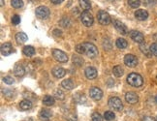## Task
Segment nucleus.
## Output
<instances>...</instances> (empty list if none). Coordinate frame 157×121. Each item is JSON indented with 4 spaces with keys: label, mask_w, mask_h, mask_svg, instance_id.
Masks as SVG:
<instances>
[{
    "label": "nucleus",
    "mask_w": 157,
    "mask_h": 121,
    "mask_svg": "<svg viewBox=\"0 0 157 121\" xmlns=\"http://www.w3.org/2000/svg\"><path fill=\"white\" fill-rule=\"evenodd\" d=\"M54 97L56 99H58V100H63V99L65 98V95H64L62 90L57 89V90H55L54 91Z\"/></svg>",
    "instance_id": "obj_31"
},
{
    "label": "nucleus",
    "mask_w": 157,
    "mask_h": 121,
    "mask_svg": "<svg viewBox=\"0 0 157 121\" xmlns=\"http://www.w3.org/2000/svg\"><path fill=\"white\" fill-rule=\"evenodd\" d=\"M81 20L84 25H85L86 27H89L93 24L94 23V19L93 16L90 14V12L88 11H84L81 15Z\"/></svg>",
    "instance_id": "obj_3"
},
{
    "label": "nucleus",
    "mask_w": 157,
    "mask_h": 121,
    "mask_svg": "<svg viewBox=\"0 0 157 121\" xmlns=\"http://www.w3.org/2000/svg\"><path fill=\"white\" fill-rule=\"evenodd\" d=\"M109 107L115 110L120 111V110H122V109H123V104H122V102L119 98L112 97V98L109 99Z\"/></svg>",
    "instance_id": "obj_4"
},
{
    "label": "nucleus",
    "mask_w": 157,
    "mask_h": 121,
    "mask_svg": "<svg viewBox=\"0 0 157 121\" xmlns=\"http://www.w3.org/2000/svg\"><path fill=\"white\" fill-rule=\"evenodd\" d=\"M65 74H66V71L61 67H55V68L52 69V75H54L55 77H57V79L63 77L65 76Z\"/></svg>",
    "instance_id": "obj_16"
},
{
    "label": "nucleus",
    "mask_w": 157,
    "mask_h": 121,
    "mask_svg": "<svg viewBox=\"0 0 157 121\" xmlns=\"http://www.w3.org/2000/svg\"><path fill=\"white\" fill-rule=\"evenodd\" d=\"M51 1L54 3V4H59V3L62 2V1H64V0H51Z\"/></svg>",
    "instance_id": "obj_42"
},
{
    "label": "nucleus",
    "mask_w": 157,
    "mask_h": 121,
    "mask_svg": "<svg viewBox=\"0 0 157 121\" xmlns=\"http://www.w3.org/2000/svg\"><path fill=\"white\" fill-rule=\"evenodd\" d=\"M14 73L17 77H23L24 76L25 74V69L23 65H20V64H17L15 67V70H14Z\"/></svg>",
    "instance_id": "obj_19"
},
{
    "label": "nucleus",
    "mask_w": 157,
    "mask_h": 121,
    "mask_svg": "<svg viewBox=\"0 0 157 121\" xmlns=\"http://www.w3.org/2000/svg\"><path fill=\"white\" fill-rule=\"evenodd\" d=\"M143 121H154V120L151 117H149V116H146V117H143Z\"/></svg>",
    "instance_id": "obj_41"
},
{
    "label": "nucleus",
    "mask_w": 157,
    "mask_h": 121,
    "mask_svg": "<svg viewBox=\"0 0 157 121\" xmlns=\"http://www.w3.org/2000/svg\"><path fill=\"white\" fill-rule=\"evenodd\" d=\"M113 25H115V29L119 31V33H121L122 35H125V34H127V27L125 26V25L121 23L119 20H115L113 21Z\"/></svg>",
    "instance_id": "obj_13"
},
{
    "label": "nucleus",
    "mask_w": 157,
    "mask_h": 121,
    "mask_svg": "<svg viewBox=\"0 0 157 121\" xmlns=\"http://www.w3.org/2000/svg\"><path fill=\"white\" fill-rule=\"evenodd\" d=\"M20 23V16H17V15L13 16V18H12V23L14 24V25H17Z\"/></svg>",
    "instance_id": "obj_36"
},
{
    "label": "nucleus",
    "mask_w": 157,
    "mask_h": 121,
    "mask_svg": "<svg viewBox=\"0 0 157 121\" xmlns=\"http://www.w3.org/2000/svg\"><path fill=\"white\" fill-rule=\"evenodd\" d=\"M43 103H44V105H46L48 107L52 106L54 104V98L52 96H50V95H47V96L44 97Z\"/></svg>",
    "instance_id": "obj_25"
},
{
    "label": "nucleus",
    "mask_w": 157,
    "mask_h": 121,
    "mask_svg": "<svg viewBox=\"0 0 157 121\" xmlns=\"http://www.w3.org/2000/svg\"><path fill=\"white\" fill-rule=\"evenodd\" d=\"M135 17L139 20H146L148 18V13L146 10L140 9L135 12Z\"/></svg>",
    "instance_id": "obj_15"
},
{
    "label": "nucleus",
    "mask_w": 157,
    "mask_h": 121,
    "mask_svg": "<svg viewBox=\"0 0 157 121\" xmlns=\"http://www.w3.org/2000/svg\"><path fill=\"white\" fill-rule=\"evenodd\" d=\"M130 37L134 42L139 43V44L145 43V37H143V35L141 32L136 31V30H133V31L130 32Z\"/></svg>",
    "instance_id": "obj_10"
},
{
    "label": "nucleus",
    "mask_w": 157,
    "mask_h": 121,
    "mask_svg": "<svg viewBox=\"0 0 157 121\" xmlns=\"http://www.w3.org/2000/svg\"><path fill=\"white\" fill-rule=\"evenodd\" d=\"M52 56H54V58L56 61H58L60 63H66L68 61L67 54L60 50H56V49L52 50Z\"/></svg>",
    "instance_id": "obj_5"
},
{
    "label": "nucleus",
    "mask_w": 157,
    "mask_h": 121,
    "mask_svg": "<svg viewBox=\"0 0 157 121\" xmlns=\"http://www.w3.org/2000/svg\"><path fill=\"white\" fill-rule=\"evenodd\" d=\"M156 121H157V117H156Z\"/></svg>",
    "instance_id": "obj_45"
},
{
    "label": "nucleus",
    "mask_w": 157,
    "mask_h": 121,
    "mask_svg": "<svg viewBox=\"0 0 157 121\" xmlns=\"http://www.w3.org/2000/svg\"><path fill=\"white\" fill-rule=\"evenodd\" d=\"M149 50H150L152 54L157 56V43H153V44H151L150 47H149Z\"/></svg>",
    "instance_id": "obj_35"
},
{
    "label": "nucleus",
    "mask_w": 157,
    "mask_h": 121,
    "mask_svg": "<svg viewBox=\"0 0 157 121\" xmlns=\"http://www.w3.org/2000/svg\"><path fill=\"white\" fill-rule=\"evenodd\" d=\"M78 3H80V6L85 11H88L90 8H91L90 0H78Z\"/></svg>",
    "instance_id": "obj_24"
},
{
    "label": "nucleus",
    "mask_w": 157,
    "mask_h": 121,
    "mask_svg": "<svg viewBox=\"0 0 157 121\" xmlns=\"http://www.w3.org/2000/svg\"><path fill=\"white\" fill-rule=\"evenodd\" d=\"M84 47H85V53L90 58H94L98 55V50L93 44L91 43H84Z\"/></svg>",
    "instance_id": "obj_2"
},
{
    "label": "nucleus",
    "mask_w": 157,
    "mask_h": 121,
    "mask_svg": "<svg viewBox=\"0 0 157 121\" xmlns=\"http://www.w3.org/2000/svg\"><path fill=\"white\" fill-rule=\"evenodd\" d=\"M11 4L14 8L19 9V8H21L23 6V0H11Z\"/></svg>",
    "instance_id": "obj_29"
},
{
    "label": "nucleus",
    "mask_w": 157,
    "mask_h": 121,
    "mask_svg": "<svg viewBox=\"0 0 157 121\" xmlns=\"http://www.w3.org/2000/svg\"><path fill=\"white\" fill-rule=\"evenodd\" d=\"M155 101H156V103H157V95H156V97H155Z\"/></svg>",
    "instance_id": "obj_44"
},
{
    "label": "nucleus",
    "mask_w": 157,
    "mask_h": 121,
    "mask_svg": "<svg viewBox=\"0 0 157 121\" xmlns=\"http://www.w3.org/2000/svg\"><path fill=\"white\" fill-rule=\"evenodd\" d=\"M127 83L133 87H141L143 83V80L141 75L137 73H131L127 77Z\"/></svg>",
    "instance_id": "obj_1"
},
{
    "label": "nucleus",
    "mask_w": 157,
    "mask_h": 121,
    "mask_svg": "<svg viewBox=\"0 0 157 121\" xmlns=\"http://www.w3.org/2000/svg\"><path fill=\"white\" fill-rule=\"evenodd\" d=\"M125 100L128 104L134 105V104H137L139 102V97L135 92H128L125 94Z\"/></svg>",
    "instance_id": "obj_11"
},
{
    "label": "nucleus",
    "mask_w": 157,
    "mask_h": 121,
    "mask_svg": "<svg viewBox=\"0 0 157 121\" xmlns=\"http://www.w3.org/2000/svg\"><path fill=\"white\" fill-rule=\"evenodd\" d=\"M128 4L131 8H138L141 5V0H128Z\"/></svg>",
    "instance_id": "obj_32"
},
{
    "label": "nucleus",
    "mask_w": 157,
    "mask_h": 121,
    "mask_svg": "<svg viewBox=\"0 0 157 121\" xmlns=\"http://www.w3.org/2000/svg\"><path fill=\"white\" fill-rule=\"evenodd\" d=\"M157 3V0H143V4L146 6H152Z\"/></svg>",
    "instance_id": "obj_39"
},
{
    "label": "nucleus",
    "mask_w": 157,
    "mask_h": 121,
    "mask_svg": "<svg viewBox=\"0 0 157 121\" xmlns=\"http://www.w3.org/2000/svg\"><path fill=\"white\" fill-rule=\"evenodd\" d=\"M20 107L23 110H28L32 107V103L29 100H23L20 103Z\"/></svg>",
    "instance_id": "obj_21"
},
{
    "label": "nucleus",
    "mask_w": 157,
    "mask_h": 121,
    "mask_svg": "<svg viewBox=\"0 0 157 121\" xmlns=\"http://www.w3.org/2000/svg\"><path fill=\"white\" fill-rule=\"evenodd\" d=\"M54 34L55 36H61V35H62V33H61V31H60V30H58V29H54Z\"/></svg>",
    "instance_id": "obj_40"
},
{
    "label": "nucleus",
    "mask_w": 157,
    "mask_h": 121,
    "mask_svg": "<svg viewBox=\"0 0 157 121\" xmlns=\"http://www.w3.org/2000/svg\"><path fill=\"white\" fill-rule=\"evenodd\" d=\"M112 73L116 77H119L123 75V69H122L120 66H115L112 69Z\"/></svg>",
    "instance_id": "obj_28"
},
{
    "label": "nucleus",
    "mask_w": 157,
    "mask_h": 121,
    "mask_svg": "<svg viewBox=\"0 0 157 121\" xmlns=\"http://www.w3.org/2000/svg\"><path fill=\"white\" fill-rule=\"evenodd\" d=\"M85 77L88 80H94L97 77V70L94 67H87L85 69Z\"/></svg>",
    "instance_id": "obj_14"
},
{
    "label": "nucleus",
    "mask_w": 157,
    "mask_h": 121,
    "mask_svg": "<svg viewBox=\"0 0 157 121\" xmlns=\"http://www.w3.org/2000/svg\"><path fill=\"white\" fill-rule=\"evenodd\" d=\"M124 63L126 66L133 68L135 66H137L138 59L136 56L133 54H127V55H125V57H124Z\"/></svg>",
    "instance_id": "obj_8"
},
{
    "label": "nucleus",
    "mask_w": 157,
    "mask_h": 121,
    "mask_svg": "<svg viewBox=\"0 0 157 121\" xmlns=\"http://www.w3.org/2000/svg\"><path fill=\"white\" fill-rule=\"evenodd\" d=\"M61 86L64 88V89H66V90H71L74 88V83L71 80H64L62 83H61Z\"/></svg>",
    "instance_id": "obj_23"
},
{
    "label": "nucleus",
    "mask_w": 157,
    "mask_h": 121,
    "mask_svg": "<svg viewBox=\"0 0 157 121\" xmlns=\"http://www.w3.org/2000/svg\"><path fill=\"white\" fill-rule=\"evenodd\" d=\"M36 16L41 20L48 19L50 16V9L46 6H39L36 9Z\"/></svg>",
    "instance_id": "obj_7"
},
{
    "label": "nucleus",
    "mask_w": 157,
    "mask_h": 121,
    "mask_svg": "<svg viewBox=\"0 0 157 121\" xmlns=\"http://www.w3.org/2000/svg\"><path fill=\"white\" fill-rule=\"evenodd\" d=\"M72 60H73L74 65H76L78 67H81V66H82V64H84V59L78 55H73Z\"/></svg>",
    "instance_id": "obj_26"
},
{
    "label": "nucleus",
    "mask_w": 157,
    "mask_h": 121,
    "mask_svg": "<svg viewBox=\"0 0 157 121\" xmlns=\"http://www.w3.org/2000/svg\"><path fill=\"white\" fill-rule=\"evenodd\" d=\"M16 40H17V44H23V43H25L28 40V37L25 33L19 32V33H17V35H16Z\"/></svg>",
    "instance_id": "obj_18"
},
{
    "label": "nucleus",
    "mask_w": 157,
    "mask_h": 121,
    "mask_svg": "<svg viewBox=\"0 0 157 121\" xmlns=\"http://www.w3.org/2000/svg\"><path fill=\"white\" fill-rule=\"evenodd\" d=\"M115 45H116L117 47H119V49L124 50V49H126V47H127L128 43H127V41L125 40V39H123V38H119V39L116 40V42H115Z\"/></svg>",
    "instance_id": "obj_20"
},
{
    "label": "nucleus",
    "mask_w": 157,
    "mask_h": 121,
    "mask_svg": "<svg viewBox=\"0 0 157 121\" xmlns=\"http://www.w3.org/2000/svg\"><path fill=\"white\" fill-rule=\"evenodd\" d=\"M91 118H92V121H103V117L98 112H94L92 116H91Z\"/></svg>",
    "instance_id": "obj_34"
},
{
    "label": "nucleus",
    "mask_w": 157,
    "mask_h": 121,
    "mask_svg": "<svg viewBox=\"0 0 157 121\" xmlns=\"http://www.w3.org/2000/svg\"><path fill=\"white\" fill-rule=\"evenodd\" d=\"M3 81L5 83H7V84H13V83H15V80H13V77H9V76L3 77Z\"/></svg>",
    "instance_id": "obj_37"
},
{
    "label": "nucleus",
    "mask_w": 157,
    "mask_h": 121,
    "mask_svg": "<svg viewBox=\"0 0 157 121\" xmlns=\"http://www.w3.org/2000/svg\"><path fill=\"white\" fill-rule=\"evenodd\" d=\"M103 47L104 49L106 50H110L112 49V45H111V42L109 41V39H105L104 42H103Z\"/></svg>",
    "instance_id": "obj_33"
},
{
    "label": "nucleus",
    "mask_w": 157,
    "mask_h": 121,
    "mask_svg": "<svg viewBox=\"0 0 157 121\" xmlns=\"http://www.w3.org/2000/svg\"><path fill=\"white\" fill-rule=\"evenodd\" d=\"M89 95L93 100L99 101L103 97V91L98 87H92L89 90Z\"/></svg>",
    "instance_id": "obj_9"
},
{
    "label": "nucleus",
    "mask_w": 157,
    "mask_h": 121,
    "mask_svg": "<svg viewBox=\"0 0 157 121\" xmlns=\"http://www.w3.org/2000/svg\"><path fill=\"white\" fill-rule=\"evenodd\" d=\"M23 54L28 56V57H31L32 55L35 54V50L32 46H25L23 47Z\"/></svg>",
    "instance_id": "obj_22"
},
{
    "label": "nucleus",
    "mask_w": 157,
    "mask_h": 121,
    "mask_svg": "<svg viewBox=\"0 0 157 121\" xmlns=\"http://www.w3.org/2000/svg\"><path fill=\"white\" fill-rule=\"evenodd\" d=\"M115 113H113V112L111 111V110L106 111V112H105V113H104V118L106 119V120H108V121L113 120V119H115Z\"/></svg>",
    "instance_id": "obj_30"
},
{
    "label": "nucleus",
    "mask_w": 157,
    "mask_h": 121,
    "mask_svg": "<svg viewBox=\"0 0 157 121\" xmlns=\"http://www.w3.org/2000/svg\"><path fill=\"white\" fill-rule=\"evenodd\" d=\"M0 50H1L2 55L8 56L13 53V47H12V45L10 44V43H5V44H2Z\"/></svg>",
    "instance_id": "obj_12"
},
{
    "label": "nucleus",
    "mask_w": 157,
    "mask_h": 121,
    "mask_svg": "<svg viewBox=\"0 0 157 121\" xmlns=\"http://www.w3.org/2000/svg\"><path fill=\"white\" fill-rule=\"evenodd\" d=\"M97 19H98V23L102 25H108L111 23L110 15L105 11H99L98 15H97Z\"/></svg>",
    "instance_id": "obj_6"
},
{
    "label": "nucleus",
    "mask_w": 157,
    "mask_h": 121,
    "mask_svg": "<svg viewBox=\"0 0 157 121\" xmlns=\"http://www.w3.org/2000/svg\"><path fill=\"white\" fill-rule=\"evenodd\" d=\"M140 50H141L142 53H143V54H145L146 56H147V57H150L151 54H152L151 51H150V50L147 49V47L146 46V44H143H143L140 45Z\"/></svg>",
    "instance_id": "obj_27"
},
{
    "label": "nucleus",
    "mask_w": 157,
    "mask_h": 121,
    "mask_svg": "<svg viewBox=\"0 0 157 121\" xmlns=\"http://www.w3.org/2000/svg\"><path fill=\"white\" fill-rule=\"evenodd\" d=\"M39 116H40V119L43 120V121H49L51 117V111L50 110L44 109L40 111V114H39Z\"/></svg>",
    "instance_id": "obj_17"
},
{
    "label": "nucleus",
    "mask_w": 157,
    "mask_h": 121,
    "mask_svg": "<svg viewBox=\"0 0 157 121\" xmlns=\"http://www.w3.org/2000/svg\"><path fill=\"white\" fill-rule=\"evenodd\" d=\"M1 6H4V0H1Z\"/></svg>",
    "instance_id": "obj_43"
},
{
    "label": "nucleus",
    "mask_w": 157,
    "mask_h": 121,
    "mask_svg": "<svg viewBox=\"0 0 157 121\" xmlns=\"http://www.w3.org/2000/svg\"><path fill=\"white\" fill-rule=\"evenodd\" d=\"M76 51H77L78 53H80V54L85 53V47H84V45H82V44L78 45V46L76 47Z\"/></svg>",
    "instance_id": "obj_38"
}]
</instances>
